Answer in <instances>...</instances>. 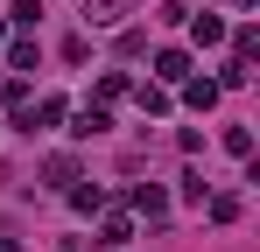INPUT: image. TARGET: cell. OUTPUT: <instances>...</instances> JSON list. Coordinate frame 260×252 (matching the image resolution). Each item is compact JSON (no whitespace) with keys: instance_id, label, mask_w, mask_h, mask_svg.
I'll use <instances>...</instances> for the list:
<instances>
[{"instance_id":"cell-1","label":"cell","mask_w":260,"mask_h":252,"mask_svg":"<svg viewBox=\"0 0 260 252\" xmlns=\"http://www.w3.org/2000/svg\"><path fill=\"white\" fill-rule=\"evenodd\" d=\"M190 70H197V63H190V49H155V84H162V91H176Z\"/></svg>"},{"instance_id":"cell-2","label":"cell","mask_w":260,"mask_h":252,"mask_svg":"<svg viewBox=\"0 0 260 252\" xmlns=\"http://www.w3.org/2000/svg\"><path fill=\"white\" fill-rule=\"evenodd\" d=\"M127 203L141 210V217H169V189H162V182H134Z\"/></svg>"},{"instance_id":"cell-3","label":"cell","mask_w":260,"mask_h":252,"mask_svg":"<svg viewBox=\"0 0 260 252\" xmlns=\"http://www.w3.org/2000/svg\"><path fill=\"white\" fill-rule=\"evenodd\" d=\"M127 14H134V0H85V21H91V28H120Z\"/></svg>"},{"instance_id":"cell-4","label":"cell","mask_w":260,"mask_h":252,"mask_svg":"<svg viewBox=\"0 0 260 252\" xmlns=\"http://www.w3.org/2000/svg\"><path fill=\"white\" fill-rule=\"evenodd\" d=\"M176 91H183V105H190V112H211V105H218V84H211V77H183Z\"/></svg>"},{"instance_id":"cell-5","label":"cell","mask_w":260,"mask_h":252,"mask_svg":"<svg viewBox=\"0 0 260 252\" xmlns=\"http://www.w3.org/2000/svg\"><path fill=\"white\" fill-rule=\"evenodd\" d=\"M43 182H49V189H71V182H85V175H78V154H49V161H43Z\"/></svg>"},{"instance_id":"cell-6","label":"cell","mask_w":260,"mask_h":252,"mask_svg":"<svg viewBox=\"0 0 260 252\" xmlns=\"http://www.w3.org/2000/svg\"><path fill=\"white\" fill-rule=\"evenodd\" d=\"M225 42H232V63H253V56H260V28H253V21L225 28Z\"/></svg>"},{"instance_id":"cell-7","label":"cell","mask_w":260,"mask_h":252,"mask_svg":"<svg viewBox=\"0 0 260 252\" xmlns=\"http://www.w3.org/2000/svg\"><path fill=\"white\" fill-rule=\"evenodd\" d=\"M127 238H134V224H127V217H120V210H113V217H106V224H99V238H91V245H106V252H120V245H127Z\"/></svg>"},{"instance_id":"cell-8","label":"cell","mask_w":260,"mask_h":252,"mask_svg":"<svg viewBox=\"0 0 260 252\" xmlns=\"http://www.w3.org/2000/svg\"><path fill=\"white\" fill-rule=\"evenodd\" d=\"M190 35H197V49H218L225 42V21L218 14H190Z\"/></svg>"},{"instance_id":"cell-9","label":"cell","mask_w":260,"mask_h":252,"mask_svg":"<svg viewBox=\"0 0 260 252\" xmlns=\"http://www.w3.org/2000/svg\"><path fill=\"white\" fill-rule=\"evenodd\" d=\"M14 119L28 126V133H36V126H56L63 119V98H36V112H14Z\"/></svg>"},{"instance_id":"cell-10","label":"cell","mask_w":260,"mask_h":252,"mask_svg":"<svg viewBox=\"0 0 260 252\" xmlns=\"http://www.w3.org/2000/svg\"><path fill=\"white\" fill-rule=\"evenodd\" d=\"M106 126H113V105H85L71 133H78V140H91V133H106Z\"/></svg>"},{"instance_id":"cell-11","label":"cell","mask_w":260,"mask_h":252,"mask_svg":"<svg viewBox=\"0 0 260 252\" xmlns=\"http://www.w3.org/2000/svg\"><path fill=\"white\" fill-rule=\"evenodd\" d=\"M36 56H43L36 35H14V42H7V70H36Z\"/></svg>"},{"instance_id":"cell-12","label":"cell","mask_w":260,"mask_h":252,"mask_svg":"<svg viewBox=\"0 0 260 252\" xmlns=\"http://www.w3.org/2000/svg\"><path fill=\"white\" fill-rule=\"evenodd\" d=\"M127 91H134V84L120 77V70H106V77H99V91H91V105H120Z\"/></svg>"},{"instance_id":"cell-13","label":"cell","mask_w":260,"mask_h":252,"mask_svg":"<svg viewBox=\"0 0 260 252\" xmlns=\"http://www.w3.org/2000/svg\"><path fill=\"white\" fill-rule=\"evenodd\" d=\"M63 196H71V203H78V210H106V189H99V182H71Z\"/></svg>"},{"instance_id":"cell-14","label":"cell","mask_w":260,"mask_h":252,"mask_svg":"<svg viewBox=\"0 0 260 252\" xmlns=\"http://www.w3.org/2000/svg\"><path fill=\"white\" fill-rule=\"evenodd\" d=\"M134 98H141V112H155V119L169 112V91H162V84H134Z\"/></svg>"},{"instance_id":"cell-15","label":"cell","mask_w":260,"mask_h":252,"mask_svg":"<svg viewBox=\"0 0 260 252\" xmlns=\"http://www.w3.org/2000/svg\"><path fill=\"white\" fill-rule=\"evenodd\" d=\"M225 154L246 161V154H253V126H225Z\"/></svg>"},{"instance_id":"cell-16","label":"cell","mask_w":260,"mask_h":252,"mask_svg":"<svg viewBox=\"0 0 260 252\" xmlns=\"http://www.w3.org/2000/svg\"><path fill=\"white\" fill-rule=\"evenodd\" d=\"M246 77H253V63H225V70H218L211 84H218V91H239V84H246Z\"/></svg>"},{"instance_id":"cell-17","label":"cell","mask_w":260,"mask_h":252,"mask_svg":"<svg viewBox=\"0 0 260 252\" xmlns=\"http://www.w3.org/2000/svg\"><path fill=\"white\" fill-rule=\"evenodd\" d=\"M204 203H211V224H232V217H239V196H225V189L204 196Z\"/></svg>"},{"instance_id":"cell-18","label":"cell","mask_w":260,"mask_h":252,"mask_svg":"<svg viewBox=\"0 0 260 252\" xmlns=\"http://www.w3.org/2000/svg\"><path fill=\"white\" fill-rule=\"evenodd\" d=\"M21 98H28V84H21V77H0V105H7V112H21Z\"/></svg>"},{"instance_id":"cell-19","label":"cell","mask_w":260,"mask_h":252,"mask_svg":"<svg viewBox=\"0 0 260 252\" xmlns=\"http://www.w3.org/2000/svg\"><path fill=\"white\" fill-rule=\"evenodd\" d=\"M113 49H120V56H141V49H148V35H141V28H120V42H113Z\"/></svg>"},{"instance_id":"cell-20","label":"cell","mask_w":260,"mask_h":252,"mask_svg":"<svg viewBox=\"0 0 260 252\" xmlns=\"http://www.w3.org/2000/svg\"><path fill=\"white\" fill-rule=\"evenodd\" d=\"M0 35H7V14H0Z\"/></svg>"},{"instance_id":"cell-21","label":"cell","mask_w":260,"mask_h":252,"mask_svg":"<svg viewBox=\"0 0 260 252\" xmlns=\"http://www.w3.org/2000/svg\"><path fill=\"white\" fill-rule=\"evenodd\" d=\"M0 70H7V63H0Z\"/></svg>"}]
</instances>
